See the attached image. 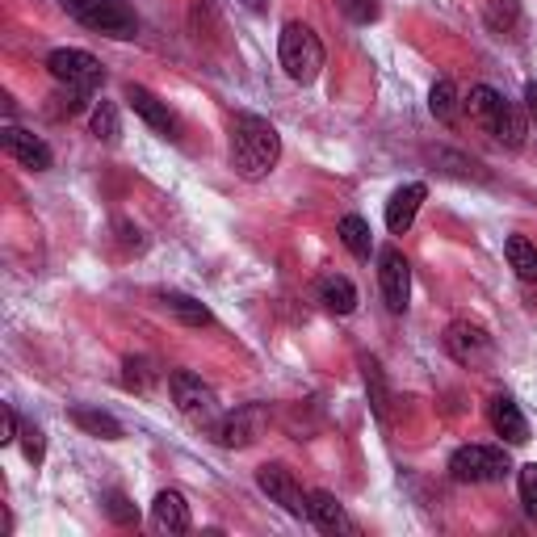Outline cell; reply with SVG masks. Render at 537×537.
I'll return each instance as SVG.
<instances>
[{
  "mask_svg": "<svg viewBox=\"0 0 537 537\" xmlns=\"http://www.w3.org/2000/svg\"><path fill=\"white\" fill-rule=\"evenodd\" d=\"M277 156H282V135L273 131V122L256 114H240L231 122V164L244 181H265Z\"/></svg>",
  "mask_w": 537,
  "mask_h": 537,
  "instance_id": "obj_1",
  "label": "cell"
},
{
  "mask_svg": "<svg viewBox=\"0 0 537 537\" xmlns=\"http://www.w3.org/2000/svg\"><path fill=\"white\" fill-rule=\"evenodd\" d=\"M277 55H282V68L294 84H311L319 76V68H324V42H319V34L311 26H303V21H286Z\"/></svg>",
  "mask_w": 537,
  "mask_h": 537,
  "instance_id": "obj_2",
  "label": "cell"
},
{
  "mask_svg": "<svg viewBox=\"0 0 537 537\" xmlns=\"http://www.w3.org/2000/svg\"><path fill=\"white\" fill-rule=\"evenodd\" d=\"M59 9L76 17L80 26L110 34V38H135V30H139L135 9L126 0H59Z\"/></svg>",
  "mask_w": 537,
  "mask_h": 537,
  "instance_id": "obj_3",
  "label": "cell"
},
{
  "mask_svg": "<svg viewBox=\"0 0 537 537\" xmlns=\"http://www.w3.org/2000/svg\"><path fill=\"white\" fill-rule=\"evenodd\" d=\"M168 391H173V403H177V412L185 420H193L198 428H214L223 416H219V395H214V386L202 382L198 374H189V370H177V374H168Z\"/></svg>",
  "mask_w": 537,
  "mask_h": 537,
  "instance_id": "obj_4",
  "label": "cell"
},
{
  "mask_svg": "<svg viewBox=\"0 0 537 537\" xmlns=\"http://www.w3.org/2000/svg\"><path fill=\"white\" fill-rule=\"evenodd\" d=\"M47 72L63 84V89L84 93V97H89L93 89H101V84H105L101 59L89 55V51H80V47H59V51H51V55H47Z\"/></svg>",
  "mask_w": 537,
  "mask_h": 537,
  "instance_id": "obj_5",
  "label": "cell"
},
{
  "mask_svg": "<svg viewBox=\"0 0 537 537\" xmlns=\"http://www.w3.org/2000/svg\"><path fill=\"white\" fill-rule=\"evenodd\" d=\"M508 470H512V462L500 445H462L449 458V475L458 483H500V479H508Z\"/></svg>",
  "mask_w": 537,
  "mask_h": 537,
  "instance_id": "obj_6",
  "label": "cell"
},
{
  "mask_svg": "<svg viewBox=\"0 0 537 537\" xmlns=\"http://www.w3.org/2000/svg\"><path fill=\"white\" fill-rule=\"evenodd\" d=\"M378 282H382V298L395 315L407 311V298H412V265L399 248H382L378 252Z\"/></svg>",
  "mask_w": 537,
  "mask_h": 537,
  "instance_id": "obj_7",
  "label": "cell"
},
{
  "mask_svg": "<svg viewBox=\"0 0 537 537\" xmlns=\"http://www.w3.org/2000/svg\"><path fill=\"white\" fill-rule=\"evenodd\" d=\"M256 487H261L273 504H282L290 517H307L311 496H307L303 483H298L286 466H261V470H256Z\"/></svg>",
  "mask_w": 537,
  "mask_h": 537,
  "instance_id": "obj_8",
  "label": "cell"
},
{
  "mask_svg": "<svg viewBox=\"0 0 537 537\" xmlns=\"http://www.w3.org/2000/svg\"><path fill=\"white\" fill-rule=\"evenodd\" d=\"M445 349L458 365H483L491 357V336L483 324H470V319H458V324L445 328Z\"/></svg>",
  "mask_w": 537,
  "mask_h": 537,
  "instance_id": "obj_9",
  "label": "cell"
},
{
  "mask_svg": "<svg viewBox=\"0 0 537 537\" xmlns=\"http://www.w3.org/2000/svg\"><path fill=\"white\" fill-rule=\"evenodd\" d=\"M126 101H131V110L152 126V131H160L168 139H181V118L168 110V101H160L152 89H143V84H126Z\"/></svg>",
  "mask_w": 537,
  "mask_h": 537,
  "instance_id": "obj_10",
  "label": "cell"
},
{
  "mask_svg": "<svg viewBox=\"0 0 537 537\" xmlns=\"http://www.w3.org/2000/svg\"><path fill=\"white\" fill-rule=\"evenodd\" d=\"M0 147L17 160V164H26V168H34V173H42V168H51V147L42 143L38 135H30V131H21V126H5L0 131Z\"/></svg>",
  "mask_w": 537,
  "mask_h": 537,
  "instance_id": "obj_11",
  "label": "cell"
},
{
  "mask_svg": "<svg viewBox=\"0 0 537 537\" xmlns=\"http://www.w3.org/2000/svg\"><path fill=\"white\" fill-rule=\"evenodd\" d=\"M424 198H428V185H424V181L399 185V189L391 193V202H386V227H391L395 235H403L407 227L416 223V210L424 206Z\"/></svg>",
  "mask_w": 537,
  "mask_h": 537,
  "instance_id": "obj_12",
  "label": "cell"
},
{
  "mask_svg": "<svg viewBox=\"0 0 537 537\" xmlns=\"http://www.w3.org/2000/svg\"><path fill=\"white\" fill-rule=\"evenodd\" d=\"M256 433H261V407H240V412H231L214 424V437H219V445H227V449L252 445Z\"/></svg>",
  "mask_w": 537,
  "mask_h": 537,
  "instance_id": "obj_13",
  "label": "cell"
},
{
  "mask_svg": "<svg viewBox=\"0 0 537 537\" xmlns=\"http://www.w3.org/2000/svg\"><path fill=\"white\" fill-rule=\"evenodd\" d=\"M307 517L324 529V533H357L353 517L345 512V504H340L332 491H311V504H307Z\"/></svg>",
  "mask_w": 537,
  "mask_h": 537,
  "instance_id": "obj_14",
  "label": "cell"
},
{
  "mask_svg": "<svg viewBox=\"0 0 537 537\" xmlns=\"http://www.w3.org/2000/svg\"><path fill=\"white\" fill-rule=\"evenodd\" d=\"M466 110H470V118L483 126V131H496L504 110H508V97L500 89H491V84H475L470 97H466Z\"/></svg>",
  "mask_w": 537,
  "mask_h": 537,
  "instance_id": "obj_15",
  "label": "cell"
},
{
  "mask_svg": "<svg viewBox=\"0 0 537 537\" xmlns=\"http://www.w3.org/2000/svg\"><path fill=\"white\" fill-rule=\"evenodd\" d=\"M491 428H496V433H500L508 445L529 441V424H525V416H521L517 399H508V395L491 399Z\"/></svg>",
  "mask_w": 537,
  "mask_h": 537,
  "instance_id": "obj_16",
  "label": "cell"
},
{
  "mask_svg": "<svg viewBox=\"0 0 537 537\" xmlns=\"http://www.w3.org/2000/svg\"><path fill=\"white\" fill-rule=\"evenodd\" d=\"M319 303L336 315H353L357 311V286L345 273H324L319 277Z\"/></svg>",
  "mask_w": 537,
  "mask_h": 537,
  "instance_id": "obj_17",
  "label": "cell"
},
{
  "mask_svg": "<svg viewBox=\"0 0 537 537\" xmlns=\"http://www.w3.org/2000/svg\"><path fill=\"white\" fill-rule=\"evenodd\" d=\"M152 521L164 533H189V504L181 491H160L156 504H152Z\"/></svg>",
  "mask_w": 537,
  "mask_h": 537,
  "instance_id": "obj_18",
  "label": "cell"
},
{
  "mask_svg": "<svg viewBox=\"0 0 537 537\" xmlns=\"http://www.w3.org/2000/svg\"><path fill=\"white\" fill-rule=\"evenodd\" d=\"M336 235L340 240H345V248L353 252V256H370L374 252V240H370V223L361 219V214H345V219H340V227H336Z\"/></svg>",
  "mask_w": 537,
  "mask_h": 537,
  "instance_id": "obj_19",
  "label": "cell"
},
{
  "mask_svg": "<svg viewBox=\"0 0 537 537\" xmlns=\"http://www.w3.org/2000/svg\"><path fill=\"white\" fill-rule=\"evenodd\" d=\"M72 420L84 428V433H93L101 441H118L122 437V424L110 416V412H97V407H76Z\"/></svg>",
  "mask_w": 537,
  "mask_h": 537,
  "instance_id": "obj_20",
  "label": "cell"
},
{
  "mask_svg": "<svg viewBox=\"0 0 537 537\" xmlns=\"http://www.w3.org/2000/svg\"><path fill=\"white\" fill-rule=\"evenodd\" d=\"M504 252H508V265L517 269L521 282H537V248L525 240V235H508Z\"/></svg>",
  "mask_w": 537,
  "mask_h": 537,
  "instance_id": "obj_21",
  "label": "cell"
},
{
  "mask_svg": "<svg viewBox=\"0 0 537 537\" xmlns=\"http://www.w3.org/2000/svg\"><path fill=\"white\" fill-rule=\"evenodd\" d=\"M122 382H126V391H139V395H147L152 386L160 382V370H156V361L152 357H126V365H122Z\"/></svg>",
  "mask_w": 537,
  "mask_h": 537,
  "instance_id": "obj_22",
  "label": "cell"
},
{
  "mask_svg": "<svg viewBox=\"0 0 537 537\" xmlns=\"http://www.w3.org/2000/svg\"><path fill=\"white\" fill-rule=\"evenodd\" d=\"M89 126H93V135H97V139H105V143H118V135H122L118 105H114V101H97V105H93V118H89Z\"/></svg>",
  "mask_w": 537,
  "mask_h": 537,
  "instance_id": "obj_23",
  "label": "cell"
},
{
  "mask_svg": "<svg viewBox=\"0 0 537 537\" xmlns=\"http://www.w3.org/2000/svg\"><path fill=\"white\" fill-rule=\"evenodd\" d=\"M428 110H433V118H441V122H454V114H458V89H454V80H437L433 84V93H428Z\"/></svg>",
  "mask_w": 537,
  "mask_h": 537,
  "instance_id": "obj_24",
  "label": "cell"
},
{
  "mask_svg": "<svg viewBox=\"0 0 537 537\" xmlns=\"http://www.w3.org/2000/svg\"><path fill=\"white\" fill-rule=\"evenodd\" d=\"M164 307L173 311L177 319H185V324H193V328L210 324V311L198 303V298H189V294H164Z\"/></svg>",
  "mask_w": 537,
  "mask_h": 537,
  "instance_id": "obj_25",
  "label": "cell"
},
{
  "mask_svg": "<svg viewBox=\"0 0 537 537\" xmlns=\"http://www.w3.org/2000/svg\"><path fill=\"white\" fill-rule=\"evenodd\" d=\"M491 135H496L504 147H512V152H517V147L525 143V114L517 110V105H512L508 101V110H504V118H500V126H496V131H491Z\"/></svg>",
  "mask_w": 537,
  "mask_h": 537,
  "instance_id": "obj_26",
  "label": "cell"
},
{
  "mask_svg": "<svg viewBox=\"0 0 537 537\" xmlns=\"http://www.w3.org/2000/svg\"><path fill=\"white\" fill-rule=\"evenodd\" d=\"M361 370H365V391H370V403H374V412L386 420V407H391V391H386L382 365H378V361H365Z\"/></svg>",
  "mask_w": 537,
  "mask_h": 537,
  "instance_id": "obj_27",
  "label": "cell"
},
{
  "mask_svg": "<svg viewBox=\"0 0 537 537\" xmlns=\"http://www.w3.org/2000/svg\"><path fill=\"white\" fill-rule=\"evenodd\" d=\"M483 21H487V26L496 30V34H508V30L517 26V21H521V9H517V0H491V5H487V13H483Z\"/></svg>",
  "mask_w": 537,
  "mask_h": 537,
  "instance_id": "obj_28",
  "label": "cell"
},
{
  "mask_svg": "<svg viewBox=\"0 0 537 537\" xmlns=\"http://www.w3.org/2000/svg\"><path fill=\"white\" fill-rule=\"evenodd\" d=\"M105 512H110V521H118V525H139V508L122 496V491H110L105 496Z\"/></svg>",
  "mask_w": 537,
  "mask_h": 537,
  "instance_id": "obj_29",
  "label": "cell"
},
{
  "mask_svg": "<svg viewBox=\"0 0 537 537\" xmlns=\"http://www.w3.org/2000/svg\"><path fill=\"white\" fill-rule=\"evenodd\" d=\"M521 504H525L529 517L537 521V462L521 466Z\"/></svg>",
  "mask_w": 537,
  "mask_h": 537,
  "instance_id": "obj_30",
  "label": "cell"
},
{
  "mask_svg": "<svg viewBox=\"0 0 537 537\" xmlns=\"http://www.w3.org/2000/svg\"><path fill=\"white\" fill-rule=\"evenodd\" d=\"M17 437H21V449H26V458L38 466V462H42V454H47V445H42V428H38V424H26Z\"/></svg>",
  "mask_w": 537,
  "mask_h": 537,
  "instance_id": "obj_31",
  "label": "cell"
},
{
  "mask_svg": "<svg viewBox=\"0 0 537 537\" xmlns=\"http://www.w3.org/2000/svg\"><path fill=\"white\" fill-rule=\"evenodd\" d=\"M349 17L357 21V26H370V21H378V0H345Z\"/></svg>",
  "mask_w": 537,
  "mask_h": 537,
  "instance_id": "obj_32",
  "label": "cell"
},
{
  "mask_svg": "<svg viewBox=\"0 0 537 537\" xmlns=\"http://www.w3.org/2000/svg\"><path fill=\"white\" fill-rule=\"evenodd\" d=\"M17 433H21V428H17V416H13V407L5 403V437H0V441L9 445V441H17Z\"/></svg>",
  "mask_w": 537,
  "mask_h": 537,
  "instance_id": "obj_33",
  "label": "cell"
},
{
  "mask_svg": "<svg viewBox=\"0 0 537 537\" xmlns=\"http://www.w3.org/2000/svg\"><path fill=\"white\" fill-rule=\"evenodd\" d=\"M525 114H529V118H537V80H529V84H525Z\"/></svg>",
  "mask_w": 537,
  "mask_h": 537,
  "instance_id": "obj_34",
  "label": "cell"
},
{
  "mask_svg": "<svg viewBox=\"0 0 537 537\" xmlns=\"http://www.w3.org/2000/svg\"><path fill=\"white\" fill-rule=\"evenodd\" d=\"M244 9H252V13H265V0H244Z\"/></svg>",
  "mask_w": 537,
  "mask_h": 537,
  "instance_id": "obj_35",
  "label": "cell"
}]
</instances>
